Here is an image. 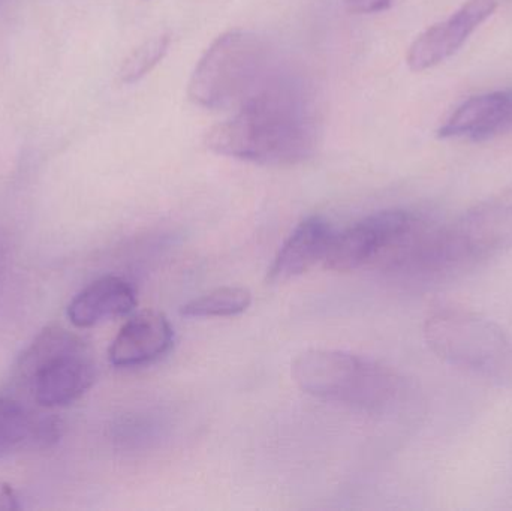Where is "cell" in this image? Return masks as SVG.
<instances>
[{
    "label": "cell",
    "instance_id": "cell-1",
    "mask_svg": "<svg viewBox=\"0 0 512 511\" xmlns=\"http://www.w3.org/2000/svg\"><path fill=\"white\" fill-rule=\"evenodd\" d=\"M231 119L213 126L206 146L216 155L261 165L312 158L319 120L309 87L291 75L261 77Z\"/></svg>",
    "mask_w": 512,
    "mask_h": 511
},
{
    "label": "cell",
    "instance_id": "cell-2",
    "mask_svg": "<svg viewBox=\"0 0 512 511\" xmlns=\"http://www.w3.org/2000/svg\"><path fill=\"white\" fill-rule=\"evenodd\" d=\"M418 230L394 249V269L421 276L450 275L498 257L512 248V185L445 227Z\"/></svg>",
    "mask_w": 512,
    "mask_h": 511
},
{
    "label": "cell",
    "instance_id": "cell-3",
    "mask_svg": "<svg viewBox=\"0 0 512 511\" xmlns=\"http://www.w3.org/2000/svg\"><path fill=\"white\" fill-rule=\"evenodd\" d=\"M292 377L315 398L372 413L397 410L408 396V386L396 371L345 351H306L292 363Z\"/></svg>",
    "mask_w": 512,
    "mask_h": 511
},
{
    "label": "cell",
    "instance_id": "cell-4",
    "mask_svg": "<svg viewBox=\"0 0 512 511\" xmlns=\"http://www.w3.org/2000/svg\"><path fill=\"white\" fill-rule=\"evenodd\" d=\"M424 339L447 365L512 390V339L480 312L457 305L433 309L424 321Z\"/></svg>",
    "mask_w": 512,
    "mask_h": 511
},
{
    "label": "cell",
    "instance_id": "cell-5",
    "mask_svg": "<svg viewBox=\"0 0 512 511\" xmlns=\"http://www.w3.org/2000/svg\"><path fill=\"white\" fill-rule=\"evenodd\" d=\"M18 380L44 408L66 407L96 381V363L83 339L62 327H48L21 357Z\"/></svg>",
    "mask_w": 512,
    "mask_h": 511
},
{
    "label": "cell",
    "instance_id": "cell-6",
    "mask_svg": "<svg viewBox=\"0 0 512 511\" xmlns=\"http://www.w3.org/2000/svg\"><path fill=\"white\" fill-rule=\"evenodd\" d=\"M265 42L248 30H230L212 42L198 60L188 96L203 108L227 107L243 98L264 74Z\"/></svg>",
    "mask_w": 512,
    "mask_h": 511
},
{
    "label": "cell",
    "instance_id": "cell-7",
    "mask_svg": "<svg viewBox=\"0 0 512 511\" xmlns=\"http://www.w3.org/2000/svg\"><path fill=\"white\" fill-rule=\"evenodd\" d=\"M418 225L420 219L406 210L372 213L342 233L334 234L324 260L325 267L334 272L360 269L379 255L396 248Z\"/></svg>",
    "mask_w": 512,
    "mask_h": 511
},
{
    "label": "cell",
    "instance_id": "cell-8",
    "mask_svg": "<svg viewBox=\"0 0 512 511\" xmlns=\"http://www.w3.org/2000/svg\"><path fill=\"white\" fill-rule=\"evenodd\" d=\"M496 0H468L447 20L427 27L415 38L406 54L412 72H424L450 59L469 36L495 14Z\"/></svg>",
    "mask_w": 512,
    "mask_h": 511
},
{
    "label": "cell",
    "instance_id": "cell-9",
    "mask_svg": "<svg viewBox=\"0 0 512 511\" xmlns=\"http://www.w3.org/2000/svg\"><path fill=\"white\" fill-rule=\"evenodd\" d=\"M173 327L164 314L143 311L120 330L110 347V362L117 368H135L155 362L173 347Z\"/></svg>",
    "mask_w": 512,
    "mask_h": 511
},
{
    "label": "cell",
    "instance_id": "cell-10",
    "mask_svg": "<svg viewBox=\"0 0 512 511\" xmlns=\"http://www.w3.org/2000/svg\"><path fill=\"white\" fill-rule=\"evenodd\" d=\"M334 234L330 222L322 216L301 221L277 252L268 270V281L279 284L309 272L327 257Z\"/></svg>",
    "mask_w": 512,
    "mask_h": 511
},
{
    "label": "cell",
    "instance_id": "cell-11",
    "mask_svg": "<svg viewBox=\"0 0 512 511\" xmlns=\"http://www.w3.org/2000/svg\"><path fill=\"white\" fill-rule=\"evenodd\" d=\"M135 306L137 294L128 281L119 276H104L74 297L68 306V318L75 327L87 329L128 315Z\"/></svg>",
    "mask_w": 512,
    "mask_h": 511
},
{
    "label": "cell",
    "instance_id": "cell-12",
    "mask_svg": "<svg viewBox=\"0 0 512 511\" xmlns=\"http://www.w3.org/2000/svg\"><path fill=\"white\" fill-rule=\"evenodd\" d=\"M511 90L472 96L439 128V138L469 137L474 141L496 137L510 104Z\"/></svg>",
    "mask_w": 512,
    "mask_h": 511
},
{
    "label": "cell",
    "instance_id": "cell-13",
    "mask_svg": "<svg viewBox=\"0 0 512 511\" xmlns=\"http://www.w3.org/2000/svg\"><path fill=\"white\" fill-rule=\"evenodd\" d=\"M42 428L20 402L0 396V458L41 437Z\"/></svg>",
    "mask_w": 512,
    "mask_h": 511
},
{
    "label": "cell",
    "instance_id": "cell-14",
    "mask_svg": "<svg viewBox=\"0 0 512 511\" xmlns=\"http://www.w3.org/2000/svg\"><path fill=\"white\" fill-rule=\"evenodd\" d=\"M251 305L252 294L248 288L222 287L185 303L180 314L189 318L234 317L248 311Z\"/></svg>",
    "mask_w": 512,
    "mask_h": 511
},
{
    "label": "cell",
    "instance_id": "cell-15",
    "mask_svg": "<svg viewBox=\"0 0 512 511\" xmlns=\"http://www.w3.org/2000/svg\"><path fill=\"white\" fill-rule=\"evenodd\" d=\"M171 38L168 33H159L138 45L120 66L119 81L122 84H134L146 77L167 54Z\"/></svg>",
    "mask_w": 512,
    "mask_h": 511
},
{
    "label": "cell",
    "instance_id": "cell-16",
    "mask_svg": "<svg viewBox=\"0 0 512 511\" xmlns=\"http://www.w3.org/2000/svg\"><path fill=\"white\" fill-rule=\"evenodd\" d=\"M351 14H376L390 8L393 0H343Z\"/></svg>",
    "mask_w": 512,
    "mask_h": 511
},
{
    "label": "cell",
    "instance_id": "cell-17",
    "mask_svg": "<svg viewBox=\"0 0 512 511\" xmlns=\"http://www.w3.org/2000/svg\"><path fill=\"white\" fill-rule=\"evenodd\" d=\"M20 509L17 492L12 489V486L0 482V511H17Z\"/></svg>",
    "mask_w": 512,
    "mask_h": 511
},
{
    "label": "cell",
    "instance_id": "cell-18",
    "mask_svg": "<svg viewBox=\"0 0 512 511\" xmlns=\"http://www.w3.org/2000/svg\"><path fill=\"white\" fill-rule=\"evenodd\" d=\"M508 132H512V90L510 104H508L507 111H505L504 119H502L498 131H496V135L508 134Z\"/></svg>",
    "mask_w": 512,
    "mask_h": 511
}]
</instances>
